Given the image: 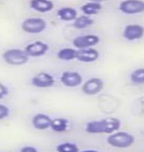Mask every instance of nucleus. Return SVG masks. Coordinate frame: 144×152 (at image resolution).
Instances as JSON below:
<instances>
[{
    "label": "nucleus",
    "instance_id": "nucleus-1",
    "mask_svg": "<svg viewBox=\"0 0 144 152\" xmlns=\"http://www.w3.org/2000/svg\"><path fill=\"white\" fill-rule=\"evenodd\" d=\"M121 121L115 117H107L101 120L88 121L85 126V132L90 134H111L119 130Z\"/></svg>",
    "mask_w": 144,
    "mask_h": 152
},
{
    "label": "nucleus",
    "instance_id": "nucleus-2",
    "mask_svg": "<svg viewBox=\"0 0 144 152\" xmlns=\"http://www.w3.org/2000/svg\"><path fill=\"white\" fill-rule=\"evenodd\" d=\"M134 142H135V137L133 134L126 132H121V130L111 133L107 137V143L110 146L118 148V149L129 148L134 144Z\"/></svg>",
    "mask_w": 144,
    "mask_h": 152
},
{
    "label": "nucleus",
    "instance_id": "nucleus-3",
    "mask_svg": "<svg viewBox=\"0 0 144 152\" xmlns=\"http://www.w3.org/2000/svg\"><path fill=\"white\" fill-rule=\"evenodd\" d=\"M29 56L25 50L21 48H9L2 53V59L5 63L12 66L25 65L29 61Z\"/></svg>",
    "mask_w": 144,
    "mask_h": 152
},
{
    "label": "nucleus",
    "instance_id": "nucleus-4",
    "mask_svg": "<svg viewBox=\"0 0 144 152\" xmlns=\"http://www.w3.org/2000/svg\"><path fill=\"white\" fill-rule=\"evenodd\" d=\"M47 27H48L47 21L39 17L26 18L21 23V29H22V31L31 35L41 34V33L45 31Z\"/></svg>",
    "mask_w": 144,
    "mask_h": 152
},
{
    "label": "nucleus",
    "instance_id": "nucleus-5",
    "mask_svg": "<svg viewBox=\"0 0 144 152\" xmlns=\"http://www.w3.org/2000/svg\"><path fill=\"white\" fill-rule=\"evenodd\" d=\"M81 86L82 92L85 95L96 96L103 91L104 87H105V82L100 77H92L83 82Z\"/></svg>",
    "mask_w": 144,
    "mask_h": 152
},
{
    "label": "nucleus",
    "instance_id": "nucleus-6",
    "mask_svg": "<svg viewBox=\"0 0 144 152\" xmlns=\"http://www.w3.org/2000/svg\"><path fill=\"white\" fill-rule=\"evenodd\" d=\"M118 10L124 15H137L144 12L143 0H122L118 4Z\"/></svg>",
    "mask_w": 144,
    "mask_h": 152
},
{
    "label": "nucleus",
    "instance_id": "nucleus-7",
    "mask_svg": "<svg viewBox=\"0 0 144 152\" xmlns=\"http://www.w3.org/2000/svg\"><path fill=\"white\" fill-rule=\"evenodd\" d=\"M101 42V38L98 35L88 34L81 35L73 39L72 45L76 50H83V48H90L96 47Z\"/></svg>",
    "mask_w": 144,
    "mask_h": 152
},
{
    "label": "nucleus",
    "instance_id": "nucleus-8",
    "mask_svg": "<svg viewBox=\"0 0 144 152\" xmlns=\"http://www.w3.org/2000/svg\"><path fill=\"white\" fill-rule=\"evenodd\" d=\"M31 84L36 88H41V89H45V88H51L56 84V78L53 74L48 72L42 71L34 75L31 79Z\"/></svg>",
    "mask_w": 144,
    "mask_h": 152
},
{
    "label": "nucleus",
    "instance_id": "nucleus-9",
    "mask_svg": "<svg viewBox=\"0 0 144 152\" xmlns=\"http://www.w3.org/2000/svg\"><path fill=\"white\" fill-rule=\"evenodd\" d=\"M60 82L65 87L68 88H76L83 84V76L78 71H70L66 70L61 73L59 77Z\"/></svg>",
    "mask_w": 144,
    "mask_h": 152
},
{
    "label": "nucleus",
    "instance_id": "nucleus-10",
    "mask_svg": "<svg viewBox=\"0 0 144 152\" xmlns=\"http://www.w3.org/2000/svg\"><path fill=\"white\" fill-rule=\"evenodd\" d=\"M122 37L128 42H135L144 37V27L139 24H128L122 31Z\"/></svg>",
    "mask_w": 144,
    "mask_h": 152
},
{
    "label": "nucleus",
    "instance_id": "nucleus-11",
    "mask_svg": "<svg viewBox=\"0 0 144 152\" xmlns=\"http://www.w3.org/2000/svg\"><path fill=\"white\" fill-rule=\"evenodd\" d=\"M29 57H41L44 56L50 50V47L47 42L42 41H35L30 42L24 48Z\"/></svg>",
    "mask_w": 144,
    "mask_h": 152
},
{
    "label": "nucleus",
    "instance_id": "nucleus-12",
    "mask_svg": "<svg viewBox=\"0 0 144 152\" xmlns=\"http://www.w3.org/2000/svg\"><path fill=\"white\" fill-rule=\"evenodd\" d=\"M100 58V51L94 48L77 50L76 51V60L83 63H93Z\"/></svg>",
    "mask_w": 144,
    "mask_h": 152
},
{
    "label": "nucleus",
    "instance_id": "nucleus-13",
    "mask_svg": "<svg viewBox=\"0 0 144 152\" xmlns=\"http://www.w3.org/2000/svg\"><path fill=\"white\" fill-rule=\"evenodd\" d=\"M51 118L50 115L44 113H38L32 118V126L35 129L38 130H47L50 129Z\"/></svg>",
    "mask_w": 144,
    "mask_h": 152
},
{
    "label": "nucleus",
    "instance_id": "nucleus-14",
    "mask_svg": "<svg viewBox=\"0 0 144 152\" xmlns=\"http://www.w3.org/2000/svg\"><path fill=\"white\" fill-rule=\"evenodd\" d=\"M30 7L39 13H48L53 10L54 3L51 0H31Z\"/></svg>",
    "mask_w": 144,
    "mask_h": 152
},
{
    "label": "nucleus",
    "instance_id": "nucleus-15",
    "mask_svg": "<svg viewBox=\"0 0 144 152\" xmlns=\"http://www.w3.org/2000/svg\"><path fill=\"white\" fill-rule=\"evenodd\" d=\"M57 17L64 22H73L78 17V12L72 7H61L57 11Z\"/></svg>",
    "mask_w": 144,
    "mask_h": 152
},
{
    "label": "nucleus",
    "instance_id": "nucleus-16",
    "mask_svg": "<svg viewBox=\"0 0 144 152\" xmlns=\"http://www.w3.org/2000/svg\"><path fill=\"white\" fill-rule=\"evenodd\" d=\"M69 129V121L64 118H53L50 124V129L56 133L66 132Z\"/></svg>",
    "mask_w": 144,
    "mask_h": 152
},
{
    "label": "nucleus",
    "instance_id": "nucleus-17",
    "mask_svg": "<svg viewBox=\"0 0 144 152\" xmlns=\"http://www.w3.org/2000/svg\"><path fill=\"white\" fill-rule=\"evenodd\" d=\"M103 9L102 3H98V2H93V1H88L85 3L84 5L81 6V11L84 15L87 16H94L97 15L99 12Z\"/></svg>",
    "mask_w": 144,
    "mask_h": 152
},
{
    "label": "nucleus",
    "instance_id": "nucleus-18",
    "mask_svg": "<svg viewBox=\"0 0 144 152\" xmlns=\"http://www.w3.org/2000/svg\"><path fill=\"white\" fill-rule=\"evenodd\" d=\"M94 22L95 21L93 18L83 14L81 16H78L73 21V27L77 30H83L88 28V27H91L94 24Z\"/></svg>",
    "mask_w": 144,
    "mask_h": 152
},
{
    "label": "nucleus",
    "instance_id": "nucleus-19",
    "mask_svg": "<svg viewBox=\"0 0 144 152\" xmlns=\"http://www.w3.org/2000/svg\"><path fill=\"white\" fill-rule=\"evenodd\" d=\"M76 51L74 48H63L57 51L56 56L63 61H71L76 58Z\"/></svg>",
    "mask_w": 144,
    "mask_h": 152
},
{
    "label": "nucleus",
    "instance_id": "nucleus-20",
    "mask_svg": "<svg viewBox=\"0 0 144 152\" xmlns=\"http://www.w3.org/2000/svg\"><path fill=\"white\" fill-rule=\"evenodd\" d=\"M129 80L134 85L144 84V67L134 69L129 75Z\"/></svg>",
    "mask_w": 144,
    "mask_h": 152
},
{
    "label": "nucleus",
    "instance_id": "nucleus-21",
    "mask_svg": "<svg viewBox=\"0 0 144 152\" xmlns=\"http://www.w3.org/2000/svg\"><path fill=\"white\" fill-rule=\"evenodd\" d=\"M56 152H80L77 144L73 142H62L59 143L56 148Z\"/></svg>",
    "mask_w": 144,
    "mask_h": 152
},
{
    "label": "nucleus",
    "instance_id": "nucleus-22",
    "mask_svg": "<svg viewBox=\"0 0 144 152\" xmlns=\"http://www.w3.org/2000/svg\"><path fill=\"white\" fill-rule=\"evenodd\" d=\"M10 109H9L8 106L0 104V121L4 120V118H7L9 115H10Z\"/></svg>",
    "mask_w": 144,
    "mask_h": 152
},
{
    "label": "nucleus",
    "instance_id": "nucleus-23",
    "mask_svg": "<svg viewBox=\"0 0 144 152\" xmlns=\"http://www.w3.org/2000/svg\"><path fill=\"white\" fill-rule=\"evenodd\" d=\"M9 95V89L5 84H3L0 82V100L4 99L5 97Z\"/></svg>",
    "mask_w": 144,
    "mask_h": 152
},
{
    "label": "nucleus",
    "instance_id": "nucleus-24",
    "mask_svg": "<svg viewBox=\"0 0 144 152\" xmlns=\"http://www.w3.org/2000/svg\"><path fill=\"white\" fill-rule=\"evenodd\" d=\"M19 152H39V151L35 146H32V145H26V146H23L21 148Z\"/></svg>",
    "mask_w": 144,
    "mask_h": 152
},
{
    "label": "nucleus",
    "instance_id": "nucleus-25",
    "mask_svg": "<svg viewBox=\"0 0 144 152\" xmlns=\"http://www.w3.org/2000/svg\"><path fill=\"white\" fill-rule=\"evenodd\" d=\"M81 152H100L96 149H85V150H82Z\"/></svg>",
    "mask_w": 144,
    "mask_h": 152
},
{
    "label": "nucleus",
    "instance_id": "nucleus-26",
    "mask_svg": "<svg viewBox=\"0 0 144 152\" xmlns=\"http://www.w3.org/2000/svg\"><path fill=\"white\" fill-rule=\"evenodd\" d=\"M89 1H93V2H98V3H102V2H105L107 0H89Z\"/></svg>",
    "mask_w": 144,
    "mask_h": 152
}]
</instances>
